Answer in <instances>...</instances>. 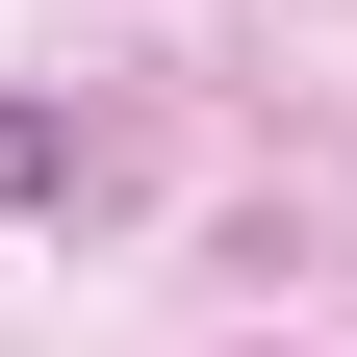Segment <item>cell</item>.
<instances>
[{
	"label": "cell",
	"instance_id": "obj_1",
	"mask_svg": "<svg viewBox=\"0 0 357 357\" xmlns=\"http://www.w3.org/2000/svg\"><path fill=\"white\" fill-rule=\"evenodd\" d=\"M0 204H52V128H26V102H0Z\"/></svg>",
	"mask_w": 357,
	"mask_h": 357
}]
</instances>
